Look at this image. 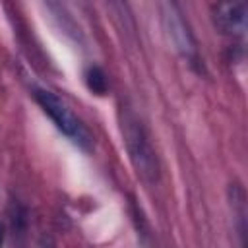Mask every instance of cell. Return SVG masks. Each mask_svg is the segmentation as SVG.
Segmentation results:
<instances>
[{
	"instance_id": "8992f818",
	"label": "cell",
	"mask_w": 248,
	"mask_h": 248,
	"mask_svg": "<svg viewBox=\"0 0 248 248\" xmlns=\"http://www.w3.org/2000/svg\"><path fill=\"white\" fill-rule=\"evenodd\" d=\"M2 240H4V229H2V225H0V244H2Z\"/></svg>"
},
{
	"instance_id": "7a4b0ae2",
	"label": "cell",
	"mask_w": 248,
	"mask_h": 248,
	"mask_svg": "<svg viewBox=\"0 0 248 248\" xmlns=\"http://www.w3.org/2000/svg\"><path fill=\"white\" fill-rule=\"evenodd\" d=\"M35 99L41 105V108L50 116V120L56 124V128L66 134L74 143H78L79 147H89L91 138L87 128L81 124V120L72 112V108L52 91L48 89H35Z\"/></svg>"
},
{
	"instance_id": "6da1fadb",
	"label": "cell",
	"mask_w": 248,
	"mask_h": 248,
	"mask_svg": "<svg viewBox=\"0 0 248 248\" xmlns=\"http://www.w3.org/2000/svg\"><path fill=\"white\" fill-rule=\"evenodd\" d=\"M122 134H124V143H126L130 161L138 170V174L145 182H155L159 176L157 155L141 120L132 110H126L122 118Z\"/></svg>"
},
{
	"instance_id": "3957f363",
	"label": "cell",
	"mask_w": 248,
	"mask_h": 248,
	"mask_svg": "<svg viewBox=\"0 0 248 248\" xmlns=\"http://www.w3.org/2000/svg\"><path fill=\"white\" fill-rule=\"evenodd\" d=\"M213 25L223 35H242L248 21V0H219L213 8Z\"/></svg>"
},
{
	"instance_id": "5b68a950",
	"label": "cell",
	"mask_w": 248,
	"mask_h": 248,
	"mask_svg": "<svg viewBox=\"0 0 248 248\" xmlns=\"http://www.w3.org/2000/svg\"><path fill=\"white\" fill-rule=\"evenodd\" d=\"M87 87L93 91V93H97V95H105L107 93V76H105V72L99 68V66H91L89 70H87Z\"/></svg>"
},
{
	"instance_id": "277c9868",
	"label": "cell",
	"mask_w": 248,
	"mask_h": 248,
	"mask_svg": "<svg viewBox=\"0 0 248 248\" xmlns=\"http://www.w3.org/2000/svg\"><path fill=\"white\" fill-rule=\"evenodd\" d=\"M165 19H167V23H169V33L172 35V41L176 43V46L180 48V50H184L186 54L188 52H192L194 50V45H192V39H190V33H188V29L184 27V23H182V19L178 17V14L172 10V6L170 8H165Z\"/></svg>"
}]
</instances>
